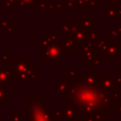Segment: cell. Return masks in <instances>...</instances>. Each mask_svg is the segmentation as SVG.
Masks as SVG:
<instances>
[{
	"mask_svg": "<svg viewBox=\"0 0 121 121\" xmlns=\"http://www.w3.org/2000/svg\"><path fill=\"white\" fill-rule=\"evenodd\" d=\"M82 49V59L84 60L87 61L88 64H90L93 60V59L95 58V56L97 54L95 47V43H87L86 44H84Z\"/></svg>",
	"mask_w": 121,
	"mask_h": 121,
	"instance_id": "ba28073f",
	"label": "cell"
},
{
	"mask_svg": "<svg viewBox=\"0 0 121 121\" xmlns=\"http://www.w3.org/2000/svg\"><path fill=\"white\" fill-rule=\"evenodd\" d=\"M100 74L99 73H96V72H93V73H90V72H84L81 76V78L84 82L86 83H89V84H94V83H96V82H99L100 80Z\"/></svg>",
	"mask_w": 121,
	"mask_h": 121,
	"instance_id": "8fae6325",
	"label": "cell"
},
{
	"mask_svg": "<svg viewBox=\"0 0 121 121\" xmlns=\"http://www.w3.org/2000/svg\"><path fill=\"white\" fill-rule=\"evenodd\" d=\"M104 3L108 5H111V4L118 5V4H121V0H104Z\"/></svg>",
	"mask_w": 121,
	"mask_h": 121,
	"instance_id": "d4e9b609",
	"label": "cell"
},
{
	"mask_svg": "<svg viewBox=\"0 0 121 121\" xmlns=\"http://www.w3.org/2000/svg\"><path fill=\"white\" fill-rule=\"evenodd\" d=\"M117 5L115 4H111L108 6V8L104 9V16L108 18L110 22H116L118 17H117Z\"/></svg>",
	"mask_w": 121,
	"mask_h": 121,
	"instance_id": "30bf717a",
	"label": "cell"
},
{
	"mask_svg": "<svg viewBox=\"0 0 121 121\" xmlns=\"http://www.w3.org/2000/svg\"><path fill=\"white\" fill-rule=\"evenodd\" d=\"M82 121H100V120L98 118H95V117H85V116H83Z\"/></svg>",
	"mask_w": 121,
	"mask_h": 121,
	"instance_id": "484cf974",
	"label": "cell"
},
{
	"mask_svg": "<svg viewBox=\"0 0 121 121\" xmlns=\"http://www.w3.org/2000/svg\"><path fill=\"white\" fill-rule=\"evenodd\" d=\"M70 35V39L73 40L75 46H83L84 44H86L87 42V37H86V29L79 28L78 30L69 34Z\"/></svg>",
	"mask_w": 121,
	"mask_h": 121,
	"instance_id": "52a82bcc",
	"label": "cell"
},
{
	"mask_svg": "<svg viewBox=\"0 0 121 121\" xmlns=\"http://www.w3.org/2000/svg\"><path fill=\"white\" fill-rule=\"evenodd\" d=\"M64 5H65L66 9H74L76 6V2H74L72 0H65Z\"/></svg>",
	"mask_w": 121,
	"mask_h": 121,
	"instance_id": "cb8c5ba5",
	"label": "cell"
},
{
	"mask_svg": "<svg viewBox=\"0 0 121 121\" xmlns=\"http://www.w3.org/2000/svg\"><path fill=\"white\" fill-rule=\"evenodd\" d=\"M100 85L107 91H114L118 89L116 77H113V74L111 72H106L104 76L100 77Z\"/></svg>",
	"mask_w": 121,
	"mask_h": 121,
	"instance_id": "5b68a950",
	"label": "cell"
},
{
	"mask_svg": "<svg viewBox=\"0 0 121 121\" xmlns=\"http://www.w3.org/2000/svg\"><path fill=\"white\" fill-rule=\"evenodd\" d=\"M81 25H82V27L84 29L89 30V29H91L92 26H94L96 25V22L94 21L91 16H84V17H82Z\"/></svg>",
	"mask_w": 121,
	"mask_h": 121,
	"instance_id": "e0dca14e",
	"label": "cell"
},
{
	"mask_svg": "<svg viewBox=\"0 0 121 121\" xmlns=\"http://www.w3.org/2000/svg\"><path fill=\"white\" fill-rule=\"evenodd\" d=\"M15 65V69L19 72V73H26L27 71L30 70V66H31V61L29 60H16L14 62Z\"/></svg>",
	"mask_w": 121,
	"mask_h": 121,
	"instance_id": "7c38bea8",
	"label": "cell"
},
{
	"mask_svg": "<svg viewBox=\"0 0 121 121\" xmlns=\"http://www.w3.org/2000/svg\"><path fill=\"white\" fill-rule=\"evenodd\" d=\"M116 113H117V115H121V104H119L116 107Z\"/></svg>",
	"mask_w": 121,
	"mask_h": 121,
	"instance_id": "f1b7e54d",
	"label": "cell"
},
{
	"mask_svg": "<svg viewBox=\"0 0 121 121\" xmlns=\"http://www.w3.org/2000/svg\"><path fill=\"white\" fill-rule=\"evenodd\" d=\"M43 0H20L19 5L23 8H39Z\"/></svg>",
	"mask_w": 121,
	"mask_h": 121,
	"instance_id": "9a60e30c",
	"label": "cell"
},
{
	"mask_svg": "<svg viewBox=\"0 0 121 121\" xmlns=\"http://www.w3.org/2000/svg\"><path fill=\"white\" fill-rule=\"evenodd\" d=\"M39 9H40V11H41V12H43V11L45 10V9H47V4H45V3H44V1H43V2L40 5Z\"/></svg>",
	"mask_w": 121,
	"mask_h": 121,
	"instance_id": "4316f807",
	"label": "cell"
},
{
	"mask_svg": "<svg viewBox=\"0 0 121 121\" xmlns=\"http://www.w3.org/2000/svg\"><path fill=\"white\" fill-rule=\"evenodd\" d=\"M60 44H61V46L63 47V49L65 50V52H73L74 50H75V43H74V42H73V40L72 39H70V38H62L61 40H60Z\"/></svg>",
	"mask_w": 121,
	"mask_h": 121,
	"instance_id": "5bb4252c",
	"label": "cell"
},
{
	"mask_svg": "<svg viewBox=\"0 0 121 121\" xmlns=\"http://www.w3.org/2000/svg\"><path fill=\"white\" fill-rule=\"evenodd\" d=\"M121 98V90L107 91L99 82L89 84L78 77V80L67 81V88L63 103L71 107L78 116L95 117L103 120L110 112L117 107V100Z\"/></svg>",
	"mask_w": 121,
	"mask_h": 121,
	"instance_id": "6da1fadb",
	"label": "cell"
},
{
	"mask_svg": "<svg viewBox=\"0 0 121 121\" xmlns=\"http://www.w3.org/2000/svg\"><path fill=\"white\" fill-rule=\"evenodd\" d=\"M52 112L55 114V117L62 120H76L78 119V115L75 112V110L71 107H64V108H54Z\"/></svg>",
	"mask_w": 121,
	"mask_h": 121,
	"instance_id": "277c9868",
	"label": "cell"
},
{
	"mask_svg": "<svg viewBox=\"0 0 121 121\" xmlns=\"http://www.w3.org/2000/svg\"><path fill=\"white\" fill-rule=\"evenodd\" d=\"M117 17H121V9H117Z\"/></svg>",
	"mask_w": 121,
	"mask_h": 121,
	"instance_id": "4dcf8cb0",
	"label": "cell"
},
{
	"mask_svg": "<svg viewBox=\"0 0 121 121\" xmlns=\"http://www.w3.org/2000/svg\"><path fill=\"white\" fill-rule=\"evenodd\" d=\"M43 37H44L45 39H47L50 43H56V42H58V41H57V37H58L57 34H51V35H50V34L45 33Z\"/></svg>",
	"mask_w": 121,
	"mask_h": 121,
	"instance_id": "7402d4cb",
	"label": "cell"
},
{
	"mask_svg": "<svg viewBox=\"0 0 121 121\" xmlns=\"http://www.w3.org/2000/svg\"><path fill=\"white\" fill-rule=\"evenodd\" d=\"M79 75H78V68H66L65 69V76L64 78H66L67 81L69 82H73V81H76L78 80Z\"/></svg>",
	"mask_w": 121,
	"mask_h": 121,
	"instance_id": "4fadbf2b",
	"label": "cell"
},
{
	"mask_svg": "<svg viewBox=\"0 0 121 121\" xmlns=\"http://www.w3.org/2000/svg\"><path fill=\"white\" fill-rule=\"evenodd\" d=\"M109 43V39L108 38H100L95 43V47L97 53H100L107 45V43Z\"/></svg>",
	"mask_w": 121,
	"mask_h": 121,
	"instance_id": "ac0fdd59",
	"label": "cell"
},
{
	"mask_svg": "<svg viewBox=\"0 0 121 121\" xmlns=\"http://www.w3.org/2000/svg\"><path fill=\"white\" fill-rule=\"evenodd\" d=\"M116 81H117V84L121 85V77H116Z\"/></svg>",
	"mask_w": 121,
	"mask_h": 121,
	"instance_id": "f546056e",
	"label": "cell"
},
{
	"mask_svg": "<svg viewBox=\"0 0 121 121\" xmlns=\"http://www.w3.org/2000/svg\"><path fill=\"white\" fill-rule=\"evenodd\" d=\"M103 57L104 60H116L118 56H121V43L120 42H109L106 47L98 54Z\"/></svg>",
	"mask_w": 121,
	"mask_h": 121,
	"instance_id": "7a4b0ae2",
	"label": "cell"
},
{
	"mask_svg": "<svg viewBox=\"0 0 121 121\" xmlns=\"http://www.w3.org/2000/svg\"><path fill=\"white\" fill-rule=\"evenodd\" d=\"M47 9L49 12H60L61 9L58 3L55 4H47Z\"/></svg>",
	"mask_w": 121,
	"mask_h": 121,
	"instance_id": "ffe728a7",
	"label": "cell"
},
{
	"mask_svg": "<svg viewBox=\"0 0 121 121\" xmlns=\"http://www.w3.org/2000/svg\"><path fill=\"white\" fill-rule=\"evenodd\" d=\"M115 29H116V30H117L118 32H120V33H121V25H119V26H117Z\"/></svg>",
	"mask_w": 121,
	"mask_h": 121,
	"instance_id": "1f68e13d",
	"label": "cell"
},
{
	"mask_svg": "<svg viewBox=\"0 0 121 121\" xmlns=\"http://www.w3.org/2000/svg\"><path fill=\"white\" fill-rule=\"evenodd\" d=\"M104 63H105V60L102 59L98 54H96V55L95 56V58L93 59L92 62H91L90 64H91L92 68H97V67H99L100 65H102V64H104Z\"/></svg>",
	"mask_w": 121,
	"mask_h": 121,
	"instance_id": "d6986e66",
	"label": "cell"
},
{
	"mask_svg": "<svg viewBox=\"0 0 121 121\" xmlns=\"http://www.w3.org/2000/svg\"><path fill=\"white\" fill-rule=\"evenodd\" d=\"M66 88H67V80L63 76V77H61L60 80H59L57 82V89L53 91V94H58V98H60L61 102L64 99Z\"/></svg>",
	"mask_w": 121,
	"mask_h": 121,
	"instance_id": "9c48e42d",
	"label": "cell"
},
{
	"mask_svg": "<svg viewBox=\"0 0 121 121\" xmlns=\"http://www.w3.org/2000/svg\"><path fill=\"white\" fill-rule=\"evenodd\" d=\"M86 37H87V42L90 43H95L99 39H100V34L95 30L89 29L86 30Z\"/></svg>",
	"mask_w": 121,
	"mask_h": 121,
	"instance_id": "2e32d148",
	"label": "cell"
},
{
	"mask_svg": "<svg viewBox=\"0 0 121 121\" xmlns=\"http://www.w3.org/2000/svg\"><path fill=\"white\" fill-rule=\"evenodd\" d=\"M72 1H74V2H77V1H78V0H72Z\"/></svg>",
	"mask_w": 121,
	"mask_h": 121,
	"instance_id": "836d02e7",
	"label": "cell"
},
{
	"mask_svg": "<svg viewBox=\"0 0 121 121\" xmlns=\"http://www.w3.org/2000/svg\"><path fill=\"white\" fill-rule=\"evenodd\" d=\"M99 3H100V0H89V2H88V8L89 9H91V8L95 9V8H96L97 5H99Z\"/></svg>",
	"mask_w": 121,
	"mask_h": 121,
	"instance_id": "603a6c76",
	"label": "cell"
},
{
	"mask_svg": "<svg viewBox=\"0 0 121 121\" xmlns=\"http://www.w3.org/2000/svg\"><path fill=\"white\" fill-rule=\"evenodd\" d=\"M43 52L44 60H59L66 55V52L60 42L51 43Z\"/></svg>",
	"mask_w": 121,
	"mask_h": 121,
	"instance_id": "3957f363",
	"label": "cell"
},
{
	"mask_svg": "<svg viewBox=\"0 0 121 121\" xmlns=\"http://www.w3.org/2000/svg\"><path fill=\"white\" fill-rule=\"evenodd\" d=\"M116 71H117V76L116 77H121V63H118L116 65Z\"/></svg>",
	"mask_w": 121,
	"mask_h": 121,
	"instance_id": "83f0119b",
	"label": "cell"
},
{
	"mask_svg": "<svg viewBox=\"0 0 121 121\" xmlns=\"http://www.w3.org/2000/svg\"><path fill=\"white\" fill-rule=\"evenodd\" d=\"M110 38H112V39H120L121 38V33L118 32L116 29H111L109 31V34H108V39Z\"/></svg>",
	"mask_w": 121,
	"mask_h": 121,
	"instance_id": "44dd1931",
	"label": "cell"
},
{
	"mask_svg": "<svg viewBox=\"0 0 121 121\" xmlns=\"http://www.w3.org/2000/svg\"><path fill=\"white\" fill-rule=\"evenodd\" d=\"M61 34H71L79 28H82L81 22L79 21H61Z\"/></svg>",
	"mask_w": 121,
	"mask_h": 121,
	"instance_id": "8992f818",
	"label": "cell"
},
{
	"mask_svg": "<svg viewBox=\"0 0 121 121\" xmlns=\"http://www.w3.org/2000/svg\"><path fill=\"white\" fill-rule=\"evenodd\" d=\"M71 121H82V120H78V119H76V120H71Z\"/></svg>",
	"mask_w": 121,
	"mask_h": 121,
	"instance_id": "d6a6232c",
	"label": "cell"
}]
</instances>
